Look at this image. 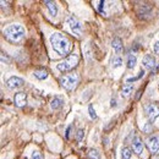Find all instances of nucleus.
<instances>
[{"label": "nucleus", "mask_w": 159, "mask_h": 159, "mask_svg": "<svg viewBox=\"0 0 159 159\" xmlns=\"http://www.w3.org/2000/svg\"><path fill=\"white\" fill-rule=\"evenodd\" d=\"M67 25H69V27H70L71 32H72L75 36L80 37V36L82 34L83 26H82V23H81V22L75 17V16H70V17L67 19Z\"/></svg>", "instance_id": "nucleus-5"}, {"label": "nucleus", "mask_w": 159, "mask_h": 159, "mask_svg": "<svg viewBox=\"0 0 159 159\" xmlns=\"http://www.w3.org/2000/svg\"><path fill=\"white\" fill-rule=\"evenodd\" d=\"M110 105H111V108H115V107H116V100L111 99V104H110Z\"/></svg>", "instance_id": "nucleus-29"}, {"label": "nucleus", "mask_w": 159, "mask_h": 159, "mask_svg": "<svg viewBox=\"0 0 159 159\" xmlns=\"http://www.w3.org/2000/svg\"><path fill=\"white\" fill-rule=\"evenodd\" d=\"M79 60H80L79 55H76V54H71V55H69L65 60H62L61 62H59L57 67H58V70L61 71V72L70 71V70H72L74 67L77 66Z\"/></svg>", "instance_id": "nucleus-4"}, {"label": "nucleus", "mask_w": 159, "mask_h": 159, "mask_svg": "<svg viewBox=\"0 0 159 159\" xmlns=\"http://www.w3.org/2000/svg\"><path fill=\"white\" fill-rule=\"evenodd\" d=\"M152 130H153V125H152V122H151V121L144 122V125H143V132L149 134V132H152Z\"/></svg>", "instance_id": "nucleus-22"}, {"label": "nucleus", "mask_w": 159, "mask_h": 159, "mask_svg": "<svg viewBox=\"0 0 159 159\" xmlns=\"http://www.w3.org/2000/svg\"><path fill=\"white\" fill-rule=\"evenodd\" d=\"M143 75H144V70L142 69V70H141V71H139V75H137V76H135V77H130V79H127V80H126V82H127V83H130V82H135V81H137V80L141 79V77H142Z\"/></svg>", "instance_id": "nucleus-23"}, {"label": "nucleus", "mask_w": 159, "mask_h": 159, "mask_svg": "<svg viewBox=\"0 0 159 159\" xmlns=\"http://www.w3.org/2000/svg\"><path fill=\"white\" fill-rule=\"evenodd\" d=\"M31 159H43L42 153H40L39 151H33L32 152V156H31Z\"/></svg>", "instance_id": "nucleus-24"}, {"label": "nucleus", "mask_w": 159, "mask_h": 159, "mask_svg": "<svg viewBox=\"0 0 159 159\" xmlns=\"http://www.w3.org/2000/svg\"><path fill=\"white\" fill-rule=\"evenodd\" d=\"M121 154H122V159H130L131 158L132 152H131V149H130L129 147H125V148H122Z\"/></svg>", "instance_id": "nucleus-20"}, {"label": "nucleus", "mask_w": 159, "mask_h": 159, "mask_svg": "<svg viewBox=\"0 0 159 159\" xmlns=\"http://www.w3.org/2000/svg\"><path fill=\"white\" fill-rule=\"evenodd\" d=\"M88 111H89V115H91L92 119H97V114H96V111L93 109V105H89L88 107Z\"/></svg>", "instance_id": "nucleus-25"}, {"label": "nucleus", "mask_w": 159, "mask_h": 159, "mask_svg": "<svg viewBox=\"0 0 159 159\" xmlns=\"http://www.w3.org/2000/svg\"><path fill=\"white\" fill-rule=\"evenodd\" d=\"M71 129H72V126L70 125V126L67 127V130H66V135H65V136H66V139H69V137H70V131H71Z\"/></svg>", "instance_id": "nucleus-28"}, {"label": "nucleus", "mask_w": 159, "mask_h": 159, "mask_svg": "<svg viewBox=\"0 0 159 159\" xmlns=\"http://www.w3.org/2000/svg\"><path fill=\"white\" fill-rule=\"evenodd\" d=\"M33 75H34V77H36V79L43 81V80L48 79V75H49V74H48V71H47V70H36Z\"/></svg>", "instance_id": "nucleus-16"}, {"label": "nucleus", "mask_w": 159, "mask_h": 159, "mask_svg": "<svg viewBox=\"0 0 159 159\" xmlns=\"http://www.w3.org/2000/svg\"><path fill=\"white\" fill-rule=\"evenodd\" d=\"M153 52H154L157 55H159V40H157V42L153 44Z\"/></svg>", "instance_id": "nucleus-27"}, {"label": "nucleus", "mask_w": 159, "mask_h": 159, "mask_svg": "<svg viewBox=\"0 0 159 159\" xmlns=\"http://www.w3.org/2000/svg\"><path fill=\"white\" fill-rule=\"evenodd\" d=\"M144 111L151 122H154L156 119L159 116V108L156 104H147L144 107Z\"/></svg>", "instance_id": "nucleus-6"}, {"label": "nucleus", "mask_w": 159, "mask_h": 159, "mask_svg": "<svg viewBox=\"0 0 159 159\" xmlns=\"http://www.w3.org/2000/svg\"><path fill=\"white\" fill-rule=\"evenodd\" d=\"M88 158L89 159H100L99 152H98L97 149L91 148V149L88 151Z\"/></svg>", "instance_id": "nucleus-19"}, {"label": "nucleus", "mask_w": 159, "mask_h": 159, "mask_svg": "<svg viewBox=\"0 0 159 159\" xmlns=\"http://www.w3.org/2000/svg\"><path fill=\"white\" fill-rule=\"evenodd\" d=\"M83 135H84L83 130H82V129H80L79 131H77V134H76V139H77V141H79V142H81V141H82V139H83Z\"/></svg>", "instance_id": "nucleus-26"}, {"label": "nucleus", "mask_w": 159, "mask_h": 159, "mask_svg": "<svg viewBox=\"0 0 159 159\" xmlns=\"http://www.w3.org/2000/svg\"><path fill=\"white\" fill-rule=\"evenodd\" d=\"M50 44L53 49L59 54L60 57H66L72 50V42L66 36L61 33H53L50 36Z\"/></svg>", "instance_id": "nucleus-1"}, {"label": "nucleus", "mask_w": 159, "mask_h": 159, "mask_svg": "<svg viewBox=\"0 0 159 159\" xmlns=\"http://www.w3.org/2000/svg\"><path fill=\"white\" fill-rule=\"evenodd\" d=\"M14 102H15V105L19 107V108L25 107L27 104V96H26V93H23V92L16 93L15 97H14Z\"/></svg>", "instance_id": "nucleus-10"}, {"label": "nucleus", "mask_w": 159, "mask_h": 159, "mask_svg": "<svg viewBox=\"0 0 159 159\" xmlns=\"http://www.w3.org/2000/svg\"><path fill=\"white\" fill-rule=\"evenodd\" d=\"M143 148H144V144L142 142V139H139V136H136L135 139H132V149L136 154H141L143 152Z\"/></svg>", "instance_id": "nucleus-11"}, {"label": "nucleus", "mask_w": 159, "mask_h": 159, "mask_svg": "<svg viewBox=\"0 0 159 159\" xmlns=\"http://www.w3.org/2000/svg\"><path fill=\"white\" fill-rule=\"evenodd\" d=\"M147 147L149 149L151 153L156 154L159 151V136L158 135H153L147 139Z\"/></svg>", "instance_id": "nucleus-7"}, {"label": "nucleus", "mask_w": 159, "mask_h": 159, "mask_svg": "<svg viewBox=\"0 0 159 159\" xmlns=\"http://www.w3.org/2000/svg\"><path fill=\"white\" fill-rule=\"evenodd\" d=\"M96 4H97V10L99 11L100 14L105 15V6H104V5H105V2H104L103 0H100V1H97Z\"/></svg>", "instance_id": "nucleus-21"}, {"label": "nucleus", "mask_w": 159, "mask_h": 159, "mask_svg": "<svg viewBox=\"0 0 159 159\" xmlns=\"http://www.w3.org/2000/svg\"><path fill=\"white\" fill-rule=\"evenodd\" d=\"M80 82V77L77 74H67L60 79V84L66 91H72L77 87Z\"/></svg>", "instance_id": "nucleus-3"}, {"label": "nucleus", "mask_w": 159, "mask_h": 159, "mask_svg": "<svg viewBox=\"0 0 159 159\" xmlns=\"http://www.w3.org/2000/svg\"><path fill=\"white\" fill-rule=\"evenodd\" d=\"M142 65L144 69L147 70H152L154 66H156V58L151 54H147L143 59H142Z\"/></svg>", "instance_id": "nucleus-9"}, {"label": "nucleus", "mask_w": 159, "mask_h": 159, "mask_svg": "<svg viewBox=\"0 0 159 159\" xmlns=\"http://www.w3.org/2000/svg\"><path fill=\"white\" fill-rule=\"evenodd\" d=\"M25 81L21 79V77H16V76H12L6 81V86L10 88V89H16V88H20L23 86Z\"/></svg>", "instance_id": "nucleus-8"}, {"label": "nucleus", "mask_w": 159, "mask_h": 159, "mask_svg": "<svg viewBox=\"0 0 159 159\" xmlns=\"http://www.w3.org/2000/svg\"><path fill=\"white\" fill-rule=\"evenodd\" d=\"M111 47L115 50L116 54H121L122 53V40L120 38H114L111 42Z\"/></svg>", "instance_id": "nucleus-14"}, {"label": "nucleus", "mask_w": 159, "mask_h": 159, "mask_svg": "<svg viewBox=\"0 0 159 159\" xmlns=\"http://www.w3.org/2000/svg\"><path fill=\"white\" fill-rule=\"evenodd\" d=\"M122 65V59L120 58L119 55H115L113 59H111V66L114 67V69H118Z\"/></svg>", "instance_id": "nucleus-18"}, {"label": "nucleus", "mask_w": 159, "mask_h": 159, "mask_svg": "<svg viewBox=\"0 0 159 159\" xmlns=\"http://www.w3.org/2000/svg\"><path fill=\"white\" fill-rule=\"evenodd\" d=\"M62 105H64V98H62V97H59V96L54 97V98L52 99V102H50V107H52L53 110H59Z\"/></svg>", "instance_id": "nucleus-12"}, {"label": "nucleus", "mask_w": 159, "mask_h": 159, "mask_svg": "<svg viewBox=\"0 0 159 159\" xmlns=\"http://www.w3.org/2000/svg\"><path fill=\"white\" fill-rule=\"evenodd\" d=\"M26 34V30L22 25L19 23H12L10 26H7L5 30H4V36L5 38L11 42V43H19L23 39Z\"/></svg>", "instance_id": "nucleus-2"}, {"label": "nucleus", "mask_w": 159, "mask_h": 159, "mask_svg": "<svg viewBox=\"0 0 159 159\" xmlns=\"http://www.w3.org/2000/svg\"><path fill=\"white\" fill-rule=\"evenodd\" d=\"M136 62H137L136 55H134V54H129V57H127V67H129V69H135Z\"/></svg>", "instance_id": "nucleus-17"}, {"label": "nucleus", "mask_w": 159, "mask_h": 159, "mask_svg": "<svg viewBox=\"0 0 159 159\" xmlns=\"http://www.w3.org/2000/svg\"><path fill=\"white\" fill-rule=\"evenodd\" d=\"M44 4H45V6H47L49 14L55 17V16L58 15V6H57V4H55L54 1H44Z\"/></svg>", "instance_id": "nucleus-13"}, {"label": "nucleus", "mask_w": 159, "mask_h": 159, "mask_svg": "<svg viewBox=\"0 0 159 159\" xmlns=\"http://www.w3.org/2000/svg\"><path fill=\"white\" fill-rule=\"evenodd\" d=\"M132 91H134V86H132L131 83H127V82H126V84H124V86H122L121 96H122V97H125V98H127V97L132 93Z\"/></svg>", "instance_id": "nucleus-15"}]
</instances>
